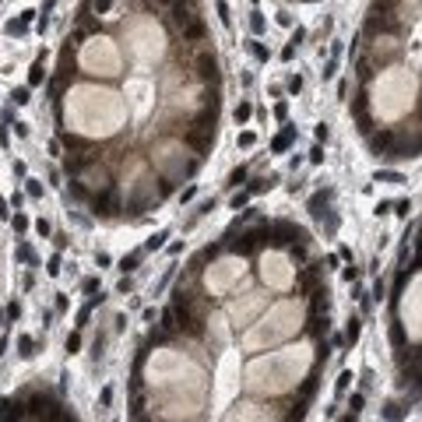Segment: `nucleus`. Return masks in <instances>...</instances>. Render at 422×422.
Wrapping results in <instances>:
<instances>
[{
	"mask_svg": "<svg viewBox=\"0 0 422 422\" xmlns=\"http://www.w3.org/2000/svg\"><path fill=\"white\" fill-rule=\"evenodd\" d=\"M173 317H176V327H180V331H186V334H201V317L194 313V306H190V292H176Z\"/></svg>",
	"mask_w": 422,
	"mask_h": 422,
	"instance_id": "obj_1",
	"label": "nucleus"
},
{
	"mask_svg": "<svg viewBox=\"0 0 422 422\" xmlns=\"http://www.w3.org/2000/svg\"><path fill=\"white\" fill-rule=\"evenodd\" d=\"M267 233H271L267 225H257V229H250V233H243L236 243H229V250H233V253H253L257 246L267 243Z\"/></svg>",
	"mask_w": 422,
	"mask_h": 422,
	"instance_id": "obj_2",
	"label": "nucleus"
},
{
	"mask_svg": "<svg viewBox=\"0 0 422 422\" xmlns=\"http://www.w3.org/2000/svg\"><path fill=\"white\" fill-rule=\"evenodd\" d=\"M292 240H302V243H306V233H302V229H296L292 222H278L271 233H267V243H271V246H289Z\"/></svg>",
	"mask_w": 422,
	"mask_h": 422,
	"instance_id": "obj_3",
	"label": "nucleus"
},
{
	"mask_svg": "<svg viewBox=\"0 0 422 422\" xmlns=\"http://www.w3.org/2000/svg\"><path fill=\"white\" fill-rule=\"evenodd\" d=\"M194 70H197V78H201V81H215V74H218V63H215V53H208V50H201V53L194 57Z\"/></svg>",
	"mask_w": 422,
	"mask_h": 422,
	"instance_id": "obj_4",
	"label": "nucleus"
},
{
	"mask_svg": "<svg viewBox=\"0 0 422 422\" xmlns=\"http://www.w3.org/2000/svg\"><path fill=\"white\" fill-rule=\"evenodd\" d=\"M211 141H215V130H197V127L186 130V144L197 151H211Z\"/></svg>",
	"mask_w": 422,
	"mask_h": 422,
	"instance_id": "obj_5",
	"label": "nucleus"
},
{
	"mask_svg": "<svg viewBox=\"0 0 422 422\" xmlns=\"http://www.w3.org/2000/svg\"><path fill=\"white\" fill-rule=\"evenodd\" d=\"M92 208H95V215H117V197L109 194V186L92 197Z\"/></svg>",
	"mask_w": 422,
	"mask_h": 422,
	"instance_id": "obj_6",
	"label": "nucleus"
},
{
	"mask_svg": "<svg viewBox=\"0 0 422 422\" xmlns=\"http://www.w3.org/2000/svg\"><path fill=\"white\" fill-rule=\"evenodd\" d=\"M394 141V130H380V134H369V148H373V155H383V151L391 148Z\"/></svg>",
	"mask_w": 422,
	"mask_h": 422,
	"instance_id": "obj_7",
	"label": "nucleus"
},
{
	"mask_svg": "<svg viewBox=\"0 0 422 422\" xmlns=\"http://www.w3.org/2000/svg\"><path fill=\"white\" fill-rule=\"evenodd\" d=\"M292 141H296V127H285V130L271 141V151H275V155H282V151H289V148H292Z\"/></svg>",
	"mask_w": 422,
	"mask_h": 422,
	"instance_id": "obj_8",
	"label": "nucleus"
},
{
	"mask_svg": "<svg viewBox=\"0 0 422 422\" xmlns=\"http://www.w3.org/2000/svg\"><path fill=\"white\" fill-rule=\"evenodd\" d=\"M169 7H173V21H176L180 28L194 21V7H190V4H180V0H176V4H169Z\"/></svg>",
	"mask_w": 422,
	"mask_h": 422,
	"instance_id": "obj_9",
	"label": "nucleus"
},
{
	"mask_svg": "<svg viewBox=\"0 0 422 422\" xmlns=\"http://www.w3.org/2000/svg\"><path fill=\"white\" fill-rule=\"evenodd\" d=\"M331 197H334L331 190H324V194H313V197H310V215H313V218H324V208L331 204Z\"/></svg>",
	"mask_w": 422,
	"mask_h": 422,
	"instance_id": "obj_10",
	"label": "nucleus"
},
{
	"mask_svg": "<svg viewBox=\"0 0 422 422\" xmlns=\"http://www.w3.org/2000/svg\"><path fill=\"white\" fill-rule=\"evenodd\" d=\"M32 14H35V11H25L21 18H14V21H7V25H4V32H7V35H25V28H28V21H32Z\"/></svg>",
	"mask_w": 422,
	"mask_h": 422,
	"instance_id": "obj_11",
	"label": "nucleus"
},
{
	"mask_svg": "<svg viewBox=\"0 0 422 422\" xmlns=\"http://www.w3.org/2000/svg\"><path fill=\"white\" fill-rule=\"evenodd\" d=\"M204 32H208V28H204V21H197V18H194L190 25H183V39H186V43H197V39H204Z\"/></svg>",
	"mask_w": 422,
	"mask_h": 422,
	"instance_id": "obj_12",
	"label": "nucleus"
},
{
	"mask_svg": "<svg viewBox=\"0 0 422 422\" xmlns=\"http://www.w3.org/2000/svg\"><path fill=\"white\" fill-rule=\"evenodd\" d=\"M359 334H362V320H359V317H349V327H345V338H341V341H345V345H356Z\"/></svg>",
	"mask_w": 422,
	"mask_h": 422,
	"instance_id": "obj_13",
	"label": "nucleus"
},
{
	"mask_svg": "<svg viewBox=\"0 0 422 422\" xmlns=\"http://www.w3.org/2000/svg\"><path fill=\"white\" fill-rule=\"evenodd\" d=\"M373 180H376V183H394V186L408 183V180H405L401 173H394V169H376V173H373Z\"/></svg>",
	"mask_w": 422,
	"mask_h": 422,
	"instance_id": "obj_14",
	"label": "nucleus"
},
{
	"mask_svg": "<svg viewBox=\"0 0 422 422\" xmlns=\"http://www.w3.org/2000/svg\"><path fill=\"white\" fill-rule=\"evenodd\" d=\"M18 356H21V359H32V356H35V341H32L28 334L18 338Z\"/></svg>",
	"mask_w": 422,
	"mask_h": 422,
	"instance_id": "obj_15",
	"label": "nucleus"
},
{
	"mask_svg": "<svg viewBox=\"0 0 422 422\" xmlns=\"http://www.w3.org/2000/svg\"><path fill=\"white\" fill-rule=\"evenodd\" d=\"M383 28H394V25H391V18H380V14L373 11V18L366 21V32H383Z\"/></svg>",
	"mask_w": 422,
	"mask_h": 422,
	"instance_id": "obj_16",
	"label": "nucleus"
},
{
	"mask_svg": "<svg viewBox=\"0 0 422 422\" xmlns=\"http://www.w3.org/2000/svg\"><path fill=\"white\" fill-rule=\"evenodd\" d=\"M275 183H278L275 176H260V180H253V183H250V194H264V190H271Z\"/></svg>",
	"mask_w": 422,
	"mask_h": 422,
	"instance_id": "obj_17",
	"label": "nucleus"
},
{
	"mask_svg": "<svg viewBox=\"0 0 422 422\" xmlns=\"http://www.w3.org/2000/svg\"><path fill=\"white\" fill-rule=\"evenodd\" d=\"M43 78H46V70H43V57H39L28 70V85H43Z\"/></svg>",
	"mask_w": 422,
	"mask_h": 422,
	"instance_id": "obj_18",
	"label": "nucleus"
},
{
	"mask_svg": "<svg viewBox=\"0 0 422 422\" xmlns=\"http://www.w3.org/2000/svg\"><path fill=\"white\" fill-rule=\"evenodd\" d=\"M166 240H169V233L162 229V233H155V236H151V240L144 243V250H151V253H155V250H162V246H166Z\"/></svg>",
	"mask_w": 422,
	"mask_h": 422,
	"instance_id": "obj_19",
	"label": "nucleus"
},
{
	"mask_svg": "<svg viewBox=\"0 0 422 422\" xmlns=\"http://www.w3.org/2000/svg\"><path fill=\"white\" fill-rule=\"evenodd\" d=\"M313 394H317V376H306L302 387H299V398L306 401V398H313Z\"/></svg>",
	"mask_w": 422,
	"mask_h": 422,
	"instance_id": "obj_20",
	"label": "nucleus"
},
{
	"mask_svg": "<svg viewBox=\"0 0 422 422\" xmlns=\"http://www.w3.org/2000/svg\"><path fill=\"white\" fill-rule=\"evenodd\" d=\"M310 334H327V313H324V320H320V313L310 317Z\"/></svg>",
	"mask_w": 422,
	"mask_h": 422,
	"instance_id": "obj_21",
	"label": "nucleus"
},
{
	"mask_svg": "<svg viewBox=\"0 0 422 422\" xmlns=\"http://www.w3.org/2000/svg\"><path fill=\"white\" fill-rule=\"evenodd\" d=\"M250 113H253V106H250V102H240V106L233 109V117H236V123H246Z\"/></svg>",
	"mask_w": 422,
	"mask_h": 422,
	"instance_id": "obj_22",
	"label": "nucleus"
},
{
	"mask_svg": "<svg viewBox=\"0 0 422 422\" xmlns=\"http://www.w3.org/2000/svg\"><path fill=\"white\" fill-rule=\"evenodd\" d=\"M137 264H141V253H127V257L120 260V271H123V275H130Z\"/></svg>",
	"mask_w": 422,
	"mask_h": 422,
	"instance_id": "obj_23",
	"label": "nucleus"
},
{
	"mask_svg": "<svg viewBox=\"0 0 422 422\" xmlns=\"http://www.w3.org/2000/svg\"><path fill=\"white\" fill-rule=\"evenodd\" d=\"M320 310L327 313V289H317L313 292V313H320Z\"/></svg>",
	"mask_w": 422,
	"mask_h": 422,
	"instance_id": "obj_24",
	"label": "nucleus"
},
{
	"mask_svg": "<svg viewBox=\"0 0 422 422\" xmlns=\"http://www.w3.org/2000/svg\"><path fill=\"white\" fill-rule=\"evenodd\" d=\"M173 331H176V317H173V310H166L162 313V338H169Z\"/></svg>",
	"mask_w": 422,
	"mask_h": 422,
	"instance_id": "obj_25",
	"label": "nucleus"
},
{
	"mask_svg": "<svg viewBox=\"0 0 422 422\" xmlns=\"http://www.w3.org/2000/svg\"><path fill=\"white\" fill-rule=\"evenodd\" d=\"M67 352L74 356V352H81V334L74 331V334H67Z\"/></svg>",
	"mask_w": 422,
	"mask_h": 422,
	"instance_id": "obj_26",
	"label": "nucleus"
},
{
	"mask_svg": "<svg viewBox=\"0 0 422 422\" xmlns=\"http://www.w3.org/2000/svg\"><path fill=\"white\" fill-rule=\"evenodd\" d=\"M313 275H317V267H310V271H302V275H299V289H310V285H313Z\"/></svg>",
	"mask_w": 422,
	"mask_h": 422,
	"instance_id": "obj_27",
	"label": "nucleus"
},
{
	"mask_svg": "<svg viewBox=\"0 0 422 422\" xmlns=\"http://www.w3.org/2000/svg\"><path fill=\"white\" fill-rule=\"evenodd\" d=\"M243 180H246V169L240 166V169H233V176H229V186H240Z\"/></svg>",
	"mask_w": 422,
	"mask_h": 422,
	"instance_id": "obj_28",
	"label": "nucleus"
},
{
	"mask_svg": "<svg viewBox=\"0 0 422 422\" xmlns=\"http://www.w3.org/2000/svg\"><path fill=\"white\" fill-rule=\"evenodd\" d=\"M246 201H250V190H240V194H233V208H236V211H240Z\"/></svg>",
	"mask_w": 422,
	"mask_h": 422,
	"instance_id": "obj_29",
	"label": "nucleus"
},
{
	"mask_svg": "<svg viewBox=\"0 0 422 422\" xmlns=\"http://www.w3.org/2000/svg\"><path fill=\"white\" fill-rule=\"evenodd\" d=\"M349 383H352V373H341V376H338V383H334V387H338V394H345V391H349Z\"/></svg>",
	"mask_w": 422,
	"mask_h": 422,
	"instance_id": "obj_30",
	"label": "nucleus"
},
{
	"mask_svg": "<svg viewBox=\"0 0 422 422\" xmlns=\"http://www.w3.org/2000/svg\"><path fill=\"white\" fill-rule=\"evenodd\" d=\"M250 53H253L257 60H267V46H264V43H250Z\"/></svg>",
	"mask_w": 422,
	"mask_h": 422,
	"instance_id": "obj_31",
	"label": "nucleus"
},
{
	"mask_svg": "<svg viewBox=\"0 0 422 422\" xmlns=\"http://www.w3.org/2000/svg\"><path fill=\"white\" fill-rule=\"evenodd\" d=\"M18 260H25V264H35V253H32V246H18Z\"/></svg>",
	"mask_w": 422,
	"mask_h": 422,
	"instance_id": "obj_32",
	"label": "nucleus"
},
{
	"mask_svg": "<svg viewBox=\"0 0 422 422\" xmlns=\"http://www.w3.org/2000/svg\"><path fill=\"white\" fill-rule=\"evenodd\" d=\"M289 257H292L296 264H302V260H306V246H302V243H299V246H292V250H289Z\"/></svg>",
	"mask_w": 422,
	"mask_h": 422,
	"instance_id": "obj_33",
	"label": "nucleus"
},
{
	"mask_svg": "<svg viewBox=\"0 0 422 422\" xmlns=\"http://www.w3.org/2000/svg\"><path fill=\"white\" fill-rule=\"evenodd\" d=\"M362 405H366V398H362V394H352V401H349L352 415H359V412H362Z\"/></svg>",
	"mask_w": 422,
	"mask_h": 422,
	"instance_id": "obj_34",
	"label": "nucleus"
},
{
	"mask_svg": "<svg viewBox=\"0 0 422 422\" xmlns=\"http://www.w3.org/2000/svg\"><path fill=\"white\" fill-rule=\"evenodd\" d=\"M92 7H95L99 14H109V11H113V0H92Z\"/></svg>",
	"mask_w": 422,
	"mask_h": 422,
	"instance_id": "obj_35",
	"label": "nucleus"
},
{
	"mask_svg": "<svg viewBox=\"0 0 422 422\" xmlns=\"http://www.w3.org/2000/svg\"><path fill=\"white\" fill-rule=\"evenodd\" d=\"M250 28H253V35H260L264 32V14H253L250 18Z\"/></svg>",
	"mask_w": 422,
	"mask_h": 422,
	"instance_id": "obj_36",
	"label": "nucleus"
},
{
	"mask_svg": "<svg viewBox=\"0 0 422 422\" xmlns=\"http://www.w3.org/2000/svg\"><path fill=\"white\" fill-rule=\"evenodd\" d=\"M310 162H313V166H320V162H324V148H320V144H317V148H310Z\"/></svg>",
	"mask_w": 422,
	"mask_h": 422,
	"instance_id": "obj_37",
	"label": "nucleus"
},
{
	"mask_svg": "<svg viewBox=\"0 0 422 422\" xmlns=\"http://www.w3.org/2000/svg\"><path fill=\"white\" fill-rule=\"evenodd\" d=\"M46 275H53V278L60 275V257H50V264H46Z\"/></svg>",
	"mask_w": 422,
	"mask_h": 422,
	"instance_id": "obj_38",
	"label": "nucleus"
},
{
	"mask_svg": "<svg viewBox=\"0 0 422 422\" xmlns=\"http://www.w3.org/2000/svg\"><path fill=\"white\" fill-rule=\"evenodd\" d=\"M215 11H218L222 25H229V4H225V0H218V7H215Z\"/></svg>",
	"mask_w": 422,
	"mask_h": 422,
	"instance_id": "obj_39",
	"label": "nucleus"
},
{
	"mask_svg": "<svg viewBox=\"0 0 422 422\" xmlns=\"http://www.w3.org/2000/svg\"><path fill=\"white\" fill-rule=\"evenodd\" d=\"M285 88H289L292 95H296V92H302V78H299V74H296V78H289V85H285Z\"/></svg>",
	"mask_w": 422,
	"mask_h": 422,
	"instance_id": "obj_40",
	"label": "nucleus"
},
{
	"mask_svg": "<svg viewBox=\"0 0 422 422\" xmlns=\"http://www.w3.org/2000/svg\"><path fill=\"white\" fill-rule=\"evenodd\" d=\"M11 99H14V106H25V102H28V88H18Z\"/></svg>",
	"mask_w": 422,
	"mask_h": 422,
	"instance_id": "obj_41",
	"label": "nucleus"
},
{
	"mask_svg": "<svg viewBox=\"0 0 422 422\" xmlns=\"http://www.w3.org/2000/svg\"><path fill=\"white\" fill-rule=\"evenodd\" d=\"M306 415V401H296V408L289 412V419H302Z\"/></svg>",
	"mask_w": 422,
	"mask_h": 422,
	"instance_id": "obj_42",
	"label": "nucleus"
},
{
	"mask_svg": "<svg viewBox=\"0 0 422 422\" xmlns=\"http://www.w3.org/2000/svg\"><path fill=\"white\" fill-rule=\"evenodd\" d=\"M302 39H306V28H292V39H289V43H292V46H299Z\"/></svg>",
	"mask_w": 422,
	"mask_h": 422,
	"instance_id": "obj_43",
	"label": "nucleus"
},
{
	"mask_svg": "<svg viewBox=\"0 0 422 422\" xmlns=\"http://www.w3.org/2000/svg\"><path fill=\"white\" fill-rule=\"evenodd\" d=\"M28 197H43V186L35 183V180H28Z\"/></svg>",
	"mask_w": 422,
	"mask_h": 422,
	"instance_id": "obj_44",
	"label": "nucleus"
},
{
	"mask_svg": "<svg viewBox=\"0 0 422 422\" xmlns=\"http://www.w3.org/2000/svg\"><path fill=\"white\" fill-rule=\"evenodd\" d=\"M35 233H39V236H50V222L39 218V222H35Z\"/></svg>",
	"mask_w": 422,
	"mask_h": 422,
	"instance_id": "obj_45",
	"label": "nucleus"
},
{
	"mask_svg": "<svg viewBox=\"0 0 422 422\" xmlns=\"http://www.w3.org/2000/svg\"><path fill=\"white\" fill-rule=\"evenodd\" d=\"M341 278H345V282H356V278H359V271H356V264H352V267H345V271H341Z\"/></svg>",
	"mask_w": 422,
	"mask_h": 422,
	"instance_id": "obj_46",
	"label": "nucleus"
},
{
	"mask_svg": "<svg viewBox=\"0 0 422 422\" xmlns=\"http://www.w3.org/2000/svg\"><path fill=\"white\" fill-rule=\"evenodd\" d=\"M327 137H331V130H327V123H317V141H320V144H324V141H327Z\"/></svg>",
	"mask_w": 422,
	"mask_h": 422,
	"instance_id": "obj_47",
	"label": "nucleus"
},
{
	"mask_svg": "<svg viewBox=\"0 0 422 422\" xmlns=\"http://www.w3.org/2000/svg\"><path fill=\"white\" fill-rule=\"evenodd\" d=\"M18 317H21V306L11 302V306H7V320H18Z\"/></svg>",
	"mask_w": 422,
	"mask_h": 422,
	"instance_id": "obj_48",
	"label": "nucleus"
},
{
	"mask_svg": "<svg viewBox=\"0 0 422 422\" xmlns=\"http://www.w3.org/2000/svg\"><path fill=\"white\" fill-rule=\"evenodd\" d=\"M14 229H18V233H25V229H28V218H25V215H14Z\"/></svg>",
	"mask_w": 422,
	"mask_h": 422,
	"instance_id": "obj_49",
	"label": "nucleus"
},
{
	"mask_svg": "<svg viewBox=\"0 0 422 422\" xmlns=\"http://www.w3.org/2000/svg\"><path fill=\"white\" fill-rule=\"evenodd\" d=\"M88 313H92V306H85V310L78 313V327H85V324H88Z\"/></svg>",
	"mask_w": 422,
	"mask_h": 422,
	"instance_id": "obj_50",
	"label": "nucleus"
},
{
	"mask_svg": "<svg viewBox=\"0 0 422 422\" xmlns=\"http://www.w3.org/2000/svg\"><path fill=\"white\" fill-rule=\"evenodd\" d=\"M278 25H285V28H289V25H292V14H289V11H278Z\"/></svg>",
	"mask_w": 422,
	"mask_h": 422,
	"instance_id": "obj_51",
	"label": "nucleus"
},
{
	"mask_svg": "<svg viewBox=\"0 0 422 422\" xmlns=\"http://www.w3.org/2000/svg\"><path fill=\"white\" fill-rule=\"evenodd\" d=\"M292 57H296V46H292V43H289V46H285V50H282V60H285V63H289V60H292Z\"/></svg>",
	"mask_w": 422,
	"mask_h": 422,
	"instance_id": "obj_52",
	"label": "nucleus"
},
{
	"mask_svg": "<svg viewBox=\"0 0 422 422\" xmlns=\"http://www.w3.org/2000/svg\"><path fill=\"white\" fill-rule=\"evenodd\" d=\"M285 113H289V106H285V102H278V106H275V117H278V120H285Z\"/></svg>",
	"mask_w": 422,
	"mask_h": 422,
	"instance_id": "obj_53",
	"label": "nucleus"
},
{
	"mask_svg": "<svg viewBox=\"0 0 422 422\" xmlns=\"http://www.w3.org/2000/svg\"><path fill=\"white\" fill-rule=\"evenodd\" d=\"M14 134L18 137H28V123H14Z\"/></svg>",
	"mask_w": 422,
	"mask_h": 422,
	"instance_id": "obj_54",
	"label": "nucleus"
},
{
	"mask_svg": "<svg viewBox=\"0 0 422 422\" xmlns=\"http://www.w3.org/2000/svg\"><path fill=\"white\" fill-rule=\"evenodd\" d=\"M394 211H398V215H408V211H412V204H408V201H401V204H394Z\"/></svg>",
	"mask_w": 422,
	"mask_h": 422,
	"instance_id": "obj_55",
	"label": "nucleus"
},
{
	"mask_svg": "<svg viewBox=\"0 0 422 422\" xmlns=\"http://www.w3.org/2000/svg\"><path fill=\"white\" fill-rule=\"evenodd\" d=\"M99 289V278H85V292H95Z\"/></svg>",
	"mask_w": 422,
	"mask_h": 422,
	"instance_id": "obj_56",
	"label": "nucleus"
},
{
	"mask_svg": "<svg viewBox=\"0 0 422 422\" xmlns=\"http://www.w3.org/2000/svg\"><path fill=\"white\" fill-rule=\"evenodd\" d=\"M117 292H120V296H127V292H130V278H123V282L117 285Z\"/></svg>",
	"mask_w": 422,
	"mask_h": 422,
	"instance_id": "obj_57",
	"label": "nucleus"
},
{
	"mask_svg": "<svg viewBox=\"0 0 422 422\" xmlns=\"http://www.w3.org/2000/svg\"><path fill=\"white\" fill-rule=\"evenodd\" d=\"M369 296H373V299H383V282H376V285H373V292H369Z\"/></svg>",
	"mask_w": 422,
	"mask_h": 422,
	"instance_id": "obj_58",
	"label": "nucleus"
},
{
	"mask_svg": "<svg viewBox=\"0 0 422 422\" xmlns=\"http://www.w3.org/2000/svg\"><path fill=\"white\" fill-rule=\"evenodd\" d=\"M0 215H7V201L4 197H0Z\"/></svg>",
	"mask_w": 422,
	"mask_h": 422,
	"instance_id": "obj_59",
	"label": "nucleus"
},
{
	"mask_svg": "<svg viewBox=\"0 0 422 422\" xmlns=\"http://www.w3.org/2000/svg\"><path fill=\"white\" fill-rule=\"evenodd\" d=\"M159 4H176V0H159Z\"/></svg>",
	"mask_w": 422,
	"mask_h": 422,
	"instance_id": "obj_60",
	"label": "nucleus"
},
{
	"mask_svg": "<svg viewBox=\"0 0 422 422\" xmlns=\"http://www.w3.org/2000/svg\"><path fill=\"white\" fill-rule=\"evenodd\" d=\"M53 4H57V0H50V7H53Z\"/></svg>",
	"mask_w": 422,
	"mask_h": 422,
	"instance_id": "obj_61",
	"label": "nucleus"
}]
</instances>
